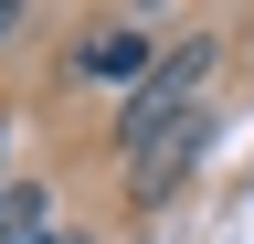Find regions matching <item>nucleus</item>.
Here are the masks:
<instances>
[{
	"instance_id": "f03ea898",
	"label": "nucleus",
	"mask_w": 254,
	"mask_h": 244,
	"mask_svg": "<svg viewBox=\"0 0 254 244\" xmlns=\"http://www.w3.org/2000/svg\"><path fill=\"white\" fill-rule=\"evenodd\" d=\"M201 138H212V117H180V128H159L148 149H127V191H138V202H170L190 180V160H201Z\"/></svg>"
},
{
	"instance_id": "f257e3e1",
	"label": "nucleus",
	"mask_w": 254,
	"mask_h": 244,
	"mask_svg": "<svg viewBox=\"0 0 254 244\" xmlns=\"http://www.w3.org/2000/svg\"><path fill=\"white\" fill-rule=\"evenodd\" d=\"M201 85H212V43H180V53H159L148 64V85L127 96V149H148L159 128H180V117H201Z\"/></svg>"
},
{
	"instance_id": "0eeeda50",
	"label": "nucleus",
	"mask_w": 254,
	"mask_h": 244,
	"mask_svg": "<svg viewBox=\"0 0 254 244\" xmlns=\"http://www.w3.org/2000/svg\"><path fill=\"white\" fill-rule=\"evenodd\" d=\"M0 128H11V117H0Z\"/></svg>"
},
{
	"instance_id": "20e7f679",
	"label": "nucleus",
	"mask_w": 254,
	"mask_h": 244,
	"mask_svg": "<svg viewBox=\"0 0 254 244\" xmlns=\"http://www.w3.org/2000/svg\"><path fill=\"white\" fill-rule=\"evenodd\" d=\"M0 244H53V191L43 180H0Z\"/></svg>"
},
{
	"instance_id": "423d86ee",
	"label": "nucleus",
	"mask_w": 254,
	"mask_h": 244,
	"mask_svg": "<svg viewBox=\"0 0 254 244\" xmlns=\"http://www.w3.org/2000/svg\"><path fill=\"white\" fill-rule=\"evenodd\" d=\"M53 244H74V234H53Z\"/></svg>"
},
{
	"instance_id": "7ed1b4c3",
	"label": "nucleus",
	"mask_w": 254,
	"mask_h": 244,
	"mask_svg": "<svg viewBox=\"0 0 254 244\" xmlns=\"http://www.w3.org/2000/svg\"><path fill=\"white\" fill-rule=\"evenodd\" d=\"M74 75H95V85H106V75H117V85L138 75V85H148V32H127V21H95V32L74 43Z\"/></svg>"
},
{
	"instance_id": "39448f33",
	"label": "nucleus",
	"mask_w": 254,
	"mask_h": 244,
	"mask_svg": "<svg viewBox=\"0 0 254 244\" xmlns=\"http://www.w3.org/2000/svg\"><path fill=\"white\" fill-rule=\"evenodd\" d=\"M11 32H21V11H11V0H0V43H11Z\"/></svg>"
}]
</instances>
